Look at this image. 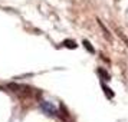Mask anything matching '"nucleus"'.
Returning <instances> with one entry per match:
<instances>
[{
  "label": "nucleus",
  "instance_id": "5",
  "mask_svg": "<svg viewBox=\"0 0 128 122\" xmlns=\"http://www.w3.org/2000/svg\"><path fill=\"white\" fill-rule=\"evenodd\" d=\"M65 47H68V49H76L78 47V45H76L75 40H70V39H66V40H64V43H62Z\"/></svg>",
  "mask_w": 128,
  "mask_h": 122
},
{
  "label": "nucleus",
  "instance_id": "8",
  "mask_svg": "<svg viewBox=\"0 0 128 122\" xmlns=\"http://www.w3.org/2000/svg\"><path fill=\"white\" fill-rule=\"evenodd\" d=\"M118 35L121 36V39H122V40H124V42H125V45H127V46H128V39H127V37H125V36H124V33H121V32H118Z\"/></svg>",
  "mask_w": 128,
  "mask_h": 122
},
{
  "label": "nucleus",
  "instance_id": "6",
  "mask_svg": "<svg viewBox=\"0 0 128 122\" xmlns=\"http://www.w3.org/2000/svg\"><path fill=\"white\" fill-rule=\"evenodd\" d=\"M82 45L85 46V49H86V50H88L89 53H95V49L92 47V45H91V42L88 40V39H84V40H82Z\"/></svg>",
  "mask_w": 128,
  "mask_h": 122
},
{
  "label": "nucleus",
  "instance_id": "1",
  "mask_svg": "<svg viewBox=\"0 0 128 122\" xmlns=\"http://www.w3.org/2000/svg\"><path fill=\"white\" fill-rule=\"evenodd\" d=\"M9 86V89H12L13 92H16L18 95H20V96H29L30 95V88L26 86V85H20V83H9L7 85Z\"/></svg>",
  "mask_w": 128,
  "mask_h": 122
},
{
  "label": "nucleus",
  "instance_id": "4",
  "mask_svg": "<svg viewBox=\"0 0 128 122\" xmlns=\"http://www.w3.org/2000/svg\"><path fill=\"white\" fill-rule=\"evenodd\" d=\"M101 86H102V89H104V93H105V96H106V98H108V99H112V98H114V95H115V93L112 92L110 88L105 85V83H101Z\"/></svg>",
  "mask_w": 128,
  "mask_h": 122
},
{
  "label": "nucleus",
  "instance_id": "3",
  "mask_svg": "<svg viewBox=\"0 0 128 122\" xmlns=\"http://www.w3.org/2000/svg\"><path fill=\"white\" fill-rule=\"evenodd\" d=\"M96 73L101 76V79H102V81H110V79H111L110 73H108L105 69H102V68H98V69H96Z\"/></svg>",
  "mask_w": 128,
  "mask_h": 122
},
{
  "label": "nucleus",
  "instance_id": "7",
  "mask_svg": "<svg viewBox=\"0 0 128 122\" xmlns=\"http://www.w3.org/2000/svg\"><path fill=\"white\" fill-rule=\"evenodd\" d=\"M98 23H99V26L102 27V30H104V33H105V36H106L108 39H111V36H110V32H108V29H106V27H105L104 24H102V22H101V20H98Z\"/></svg>",
  "mask_w": 128,
  "mask_h": 122
},
{
  "label": "nucleus",
  "instance_id": "2",
  "mask_svg": "<svg viewBox=\"0 0 128 122\" xmlns=\"http://www.w3.org/2000/svg\"><path fill=\"white\" fill-rule=\"evenodd\" d=\"M40 108H42V111H43L46 115H49V116L58 115V111H56V108H55V106H53L50 102H46V101L40 102Z\"/></svg>",
  "mask_w": 128,
  "mask_h": 122
}]
</instances>
